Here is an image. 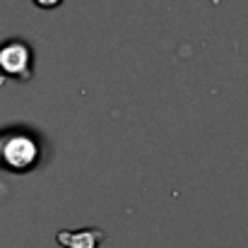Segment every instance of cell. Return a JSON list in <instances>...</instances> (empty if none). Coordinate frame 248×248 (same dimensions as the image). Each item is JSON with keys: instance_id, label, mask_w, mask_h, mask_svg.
<instances>
[{"instance_id": "1", "label": "cell", "mask_w": 248, "mask_h": 248, "mask_svg": "<svg viewBox=\"0 0 248 248\" xmlns=\"http://www.w3.org/2000/svg\"><path fill=\"white\" fill-rule=\"evenodd\" d=\"M0 75L27 82L31 78V51L22 41H7L0 46Z\"/></svg>"}, {"instance_id": "2", "label": "cell", "mask_w": 248, "mask_h": 248, "mask_svg": "<svg viewBox=\"0 0 248 248\" xmlns=\"http://www.w3.org/2000/svg\"><path fill=\"white\" fill-rule=\"evenodd\" d=\"M39 159V145L29 135H12L2 145V162L12 171H27Z\"/></svg>"}, {"instance_id": "3", "label": "cell", "mask_w": 248, "mask_h": 248, "mask_svg": "<svg viewBox=\"0 0 248 248\" xmlns=\"http://www.w3.org/2000/svg\"><path fill=\"white\" fill-rule=\"evenodd\" d=\"M56 241L61 248H99L106 241V232L99 227H87V229H61L56 234Z\"/></svg>"}, {"instance_id": "4", "label": "cell", "mask_w": 248, "mask_h": 248, "mask_svg": "<svg viewBox=\"0 0 248 248\" xmlns=\"http://www.w3.org/2000/svg\"><path fill=\"white\" fill-rule=\"evenodd\" d=\"M39 7H44V10H51V7H58L63 0H34Z\"/></svg>"}]
</instances>
